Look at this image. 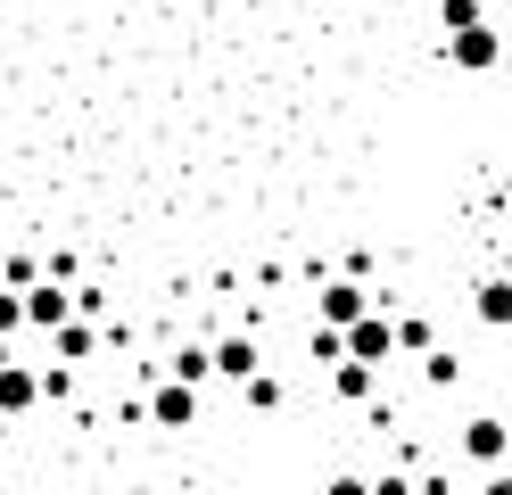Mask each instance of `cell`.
<instances>
[{
  "mask_svg": "<svg viewBox=\"0 0 512 495\" xmlns=\"http://www.w3.org/2000/svg\"><path fill=\"white\" fill-rule=\"evenodd\" d=\"M496 58H504V33H496V25H463V33H446V66H463V75H488Z\"/></svg>",
  "mask_w": 512,
  "mask_h": 495,
  "instance_id": "1",
  "label": "cell"
},
{
  "mask_svg": "<svg viewBox=\"0 0 512 495\" xmlns=\"http://www.w3.org/2000/svg\"><path fill=\"white\" fill-rule=\"evenodd\" d=\"M356 314H372V289H364V281H323V297H314V322H323V330H347Z\"/></svg>",
  "mask_w": 512,
  "mask_h": 495,
  "instance_id": "2",
  "label": "cell"
},
{
  "mask_svg": "<svg viewBox=\"0 0 512 495\" xmlns=\"http://www.w3.org/2000/svg\"><path fill=\"white\" fill-rule=\"evenodd\" d=\"M149 421H157V429H190V421H199V388L157 380V396H149Z\"/></svg>",
  "mask_w": 512,
  "mask_h": 495,
  "instance_id": "3",
  "label": "cell"
},
{
  "mask_svg": "<svg viewBox=\"0 0 512 495\" xmlns=\"http://www.w3.org/2000/svg\"><path fill=\"white\" fill-rule=\"evenodd\" d=\"M42 405V372H25V363H0V421L34 413Z\"/></svg>",
  "mask_w": 512,
  "mask_h": 495,
  "instance_id": "4",
  "label": "cell"
},
{
  "mask_svg": "<svg viewBox=\"0 0 512 495\" xmlns=\"http://www.w3.org/2000/svg\"><path fill=\"white\" fill-rule=\"evenodd\" d=\"M17 306H25V322H34V330H58V322L75 314V306H67V289H58V281H34V289H17Z\"/></svg>",
  "mask_w": 512,
  "mask_h": 495,
  "instance_id": "5",
  "label": "cell"
},
{
  "mask_svg": "<svg viewBox=\"0 0 512 495\" xmlns=\"http://www.w3.org/2000/svg\"><path fill=\"white\" fill-rule=\"evenodd\" d=\"M207 372L248 380V372H265V355H256V339H215V347H207Z\"/></svg>",
  "mask_w": 512,
  "mask_h": 495,
  "instance_id": "6",
  "label": "cell"
},
{
  "mask_svg": "<svg viewBox=\"0 0 512 495\" xmlns=\"http://www.w3.org/2000/svg\"><path fill=\"white\" fill-rule=\"evenodd\" d=\"M50 347H58V363H83L91 347H100V322H83V314H67V322L50 330Z\"/></svg>",
  "mask_w": 512,
  "mask_h": 495,
  "instance_id": "7",
  "label": "cell"
},
{
  "mask_svg": "<svg viewBox=\"0 0 512 495\" xmlns=\"http://www.w3.org/2000/svg\"><path fill=\"white\" fill-rule=\"evenodd\" d=\"M463 454H471V462H488V471H496V462H504V421H496V413H479V421L463 429Z\"/></svg>",
  "mask_w": 512,
  "mask_h": 495,
  "instance_id": "8",
  "label": "cell"
},
{
  "mask_svg": "<svg viewBox=\"0 0 512 495\" xmlns=\"http://www.w3.org/2000/svg\"><path fill=\"white\" fill-rule=\"evenodd\" d=\"M479 322H488V330H504V322H512V281H504V273L479 281Z\"/></svg>",
  "mask_w": 512,
  "mask_h": 495,
  "instance_id": "9",
  "label": "cell"
},
{
  "mask_svg": "<svg viewBox=\"0 0 512 495\" xmlns=\"http://www.w3.org/2000/svg\"><path fill=\"white\" fill-rule=\"evenodd\" d=\"M331 388L347 396V405H364V396L380 388V372H372V363H339V372H331Z\"/></svg>",
  "mask_w": 512,
  "mask_h": 495,
  "instance_id": "10",
  "label": "cell"
},
{
  "mask_svg": "<svg viewBox=\"0 0 512 495\" xmlns=\"http://www.w3.org/2000/svg\"><path fill=\"white\" fill-rule=\"evenodd\" d=\"M166 380H182V388L215 380V372H207V347H174V355H166Z\"/></svg>",
  "mask_w": 512,
  "mask_h": 495,
  "instance_id": "11",
  "label": "cell"
},
{
  "mask_svg": "<svg viewBox=\"0 0 512 495\" xmlns=\"http://www.w3.org/2000/svg\"><path fill=\"white\" fill-rule=\"evenodd\" d=\"M438 25L463 33V25H488V9H479V0H438Z\"/></svg>",
  "mask_w": 512,
  "mask_h": 495,
  "instance_id": "12",
  "label": "cell"
},
{
  "mask_svg": "<svg viewBox=\"0 0 512 495\" xmlns=\"http://www.w3.org/2000/svg\"><path fill=\"white\" fill-rule=\"evenodd\" d=\"M240 396H248L256 413H273V405H281V380H273V372H248V380H240Z\"/></svg>",
  "mask_w": 512,
  "mask_h": 495,
  "instance_id": "13",
  "label": "cell"
},
{
  "mask_svg": "<svg viewBox=\"0 0 512 495\" xmlns=\"http://www.w3.org/2000/svg\"><path fill=\"white\" fill-rule=\"evenodd\" d=\"M389 330H397V355H430V322L405 314V322H389Z\"/></svg>",
  "mask_w": 512,
  "mask_h": 495,
  "instance_id": "14",
  "label": "cell"
},
{
  "mask_svg": "<svg viewBox=\"0 0 512 495\" xmlns=\"http://www.w3.org/2000/svg\"><path fill=\"white\" fill-rule=\"evenodd\" d=\"M323 495H372V479H356V471H347V479H331Z\"/></svg>",
  "mask_w": 512,
  "mask_h": 495,
  "instance_id": "15",
  "label": "cell"
},
{
  "mask_svg": "<svg viewBox=\"0 0 512 495\" xmlns=\"http://www.w3.org/2000/svg\"><path fill=\"white\" fill-rule=\"evenodd\" d=\"M372 495H413V479H397V471H389V479H372Z\"/></svg>",
  "mask_w": 512,
  "mask_h": 495,
  "instance_id": "16",
  "label": "cell"
},
{
  "mask_svg": "<svg viewBox=\"0 0 512 495\" xmlns=\"http://www.w3.org/2000/svg\"><path fill=\"white\" fill-rule=\"evenodd\" d=\"M479 495H512V479H504V471H488V487H479Z\"/></svg>",
  "mask_w": 512,
  "mask_h": 495,
  "instance_id": "17",
  "label": "cell"
},
{
  "mask_svg": "<svg viewBox=\"0 0 512 495\" xmlns=\"http://www.w3.org/2000/svg\"><path fill=\"white\" fill-rule=\"evenodd\" d=\"M0 363H17V355H9V339H0Z\"/></svg>",
  "mask_w": 512,
  "mask_h": 495,
  "instance_id": "18",
  "label": "cell"
}]
</instances>
